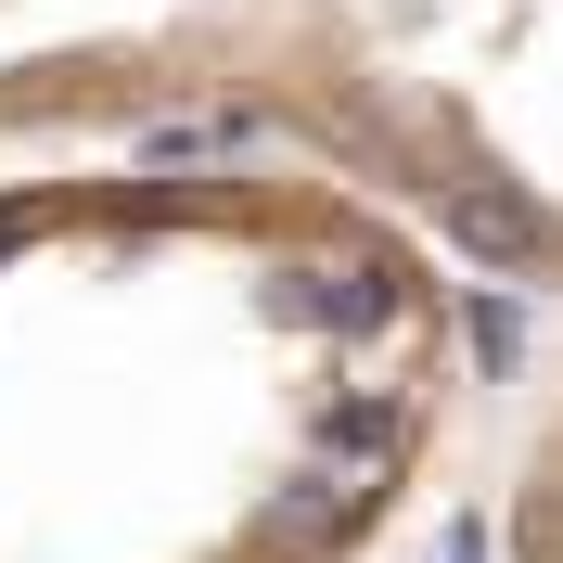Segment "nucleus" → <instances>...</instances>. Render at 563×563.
<instances>
[{"instance_id":"obj_1","label":"nucleus","mask_w":563,"mask_h":563,"mask_svg":"<svg viewBox=\"0 0 563 563\" xmlns=\"http://www.w3.org/2000/svg\"><path fill=\"white\" fill-rule=\"evenodd\" d=\"M526 563H563V449L538 461V499H526Z\"/></svg>"}]
</instances>
